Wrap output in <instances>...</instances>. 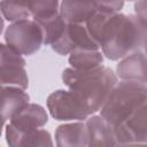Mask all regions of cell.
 Segmentation results:
<instances>
[{
    "label": "cell",
    "instance_id": "obj_1",
    "mask_svg": "<svg viewBox=\"0 0 147 147\" xmlns=\"http://www.w3.org/2000/svg\"><path fill=\"white\" fill-rule=\"evenodd\" d=\"M146 37L145 21L136 15L113 13L102 28L99 45L107 59L117 61L131 53L145 52Z\"/></svg>",
    "mask_w": 147,
    "mask_h": 147
},
{
    "label": "cell",
    "instance_id": "obj_2",
    "mask_svg": "<svg viewBox=\"0 0 147 147\" xmlns=\"http://www.w3.org/2000/svg\"><path fill=\"white\" fill-rule=\"evenodd\" d=\"M64 85L75 92L90 115L98 113L103 106L111 88L117 83L116 74L101 65L90 70L65 68L62 72Z\"/></svg>",
    "mask_w": 147,
    "mask_h": 147
},
{
    "label": "cell",
    "instance_id": "obj_3",
    "mask_svg": "<svg viewBox=\"0 0 147 147\" xmlns=\"http://www.w3.org/2000/svg\"><path fill=\"white\" fill-rule=\"evenodd\" d=\"M147 101L146 83L121 80L117 82L101 107L100 115L111 125L115 126L137 108Z\"/></svg>",
    "mask_w": 147,
    "mask_h": 147
},
{
    "label": "cell",
    "instance_id": "obj_4",
    "mask_svg": "<svg viewBox=\"0 0 147 147\" xmlns=\"http://www.w3.org/2000/svg\"><path fill=\"white\" fill-rule=\"evenodd\" d=\"M5 41L21 55H32L44 45L42 31L33 18L11 22L5 31Z\"/></svg>",
    "mask_w": 147,
    "mask_h": 147
},
{
    "label": "cell",
    "instance_id": "obj_5",
    "mask_svg": "<svg viewBox=\"0 0 147 147\" xmlns=\"http://www.w3.org/2000/svg\"><path fill=\"white\" fill-rule=\"evenodd\" d=\"M48 122V115L45 108L37 103L25 105L11 118L6 126V141L9 146L16 147L18 139L28 132L40 129Z\"/></svg>",
    "mask_w": 147,
    "mask_h": 147
},
{
    "label": "cell",
    "instance_id": "obj_6",
    "mask_svg": "<svg viewBox=\"0 0 147 147\" xmlns=\"http://www.w3.org/2000/svg\"><path fill=\"white\" fill-rule=\"evenodd\" d=\"M47 109L56 121H84L90 114L71 90H56L47 98Z\"/></svg>",
    "mask_w": 147,
    "mask_h": 147
},
{
    "label": "cell",
    "instance_id": "obj_7",
    "mask_svg": "<svg viewBox=\"0 0 147 147\" xmlns=\"http://www.w3.org/2000/svg\"><path fill=\"white\" fill-rule=\"evenodd\" d=\"M114 137L116 146L144 145L147 142V106L137 108L125 119L116 124Z\"/></svg>",
    "mask_w": 147,
    "mask_h": 147
},
{
    "label": "cell",
    "instance_id": "obj_8",
    "mask_svg": "<svg viewBox=\"0 0 147 147\" xmlns=\"http://www.w3.org/2000/svg\"><path fill=\"white\" fill-rule=\"evenodd\" d=\"M25 64V60L20 53L7 44H0V85L26 90L29 77Z\"/></svg>",
    "mask_w": 147,
    "mask_h": 147
},
{
    "label": "cell",
    "instance_id": "obj_9",
    "mask_svg": "<svg viewBox=\"0 0 147 147\" xmlns=\"http://www.w3.org/2000/svg\"><path fill=\"white\" fill-rule=\"evenodd\" d=\"M51 47L60 55H68L75 48L100 49L99 45L88 34L85 23H65L62 32L51 44Z\"/></svg>",
    "mask_w": 147,
    "mask_h": 147
},
{
    "label": "cell",
    "instance_id": "obj_10",
    "mask_svg": "<svg viewBox=\"0 0 147 147\" xmlns=\"http://www.w3.org/2000/svg\"><path fill=\"white\" fill-rule=\"evenodd\" d=\"M116 76L122 80L146 83L147 60L145 52H134L122 57L116 67Z\"/></svg>",
    "mask_w": 147,
    "mask_h": 147
},
{
    "label": "cell",
    "instance_id": "obj_11",
    "mask_svg": "<svg viewBox=\"0 0 147 147\" xmlns=\"http://www.w3.org/2000/svg\"><path fill=\"white\" fill-rule=\"evenodd\" d=\"M55 142L59 147L88 146V131L86 123L77 121L59 125L55 130Z\"/></svg>",
    "mask_w": 147,
    "mask_h": 147
},
{
    "label": "cell",
    "instance_id": "obj_12",
    "mask_svg": "<svg viewBox=\"0 0 147 147\" xmlns=\"http://www.w3.org/2000/svg\"><path fill=\"white\" fill-rule=\"evenodd\" d=\"M30 101L25 90L16 86L0 85V116L10 119Z\"/></svg>",
    "mask_w": 147,
    "mask_h": 147
},
{
    "label": "cell",
    "instance_id": "obj_13",
    "mask_svg": "<svg viewBox=\"0 0 147 147\" xmlns=\"http://www.w3.org/2000/svg\"><path fill=\"white\" fill-rule=\"evenodd\" d=\"M88 146H116L114 127L101 116L92 114L86 118Z\"/></svg>",
    "mask_w": 147,
    "mask_h": 147
},
{
    "label": "cell",
    "instance_id": "obj_14",
    "mask_svg": "<svg viewBox=\"0 0 147 147\" xmlns=\"http://www.w3.org/2000/svg\"><path fill=\"white\" fill-rule=\"evenodd\" d=\"M95 9L92 0H61L59 14L65 23H85Z\"/></svg>",
    "mask_w": 147,
    "mask_h": 147
},
{
    "label": "cell",
    "instance_id": "obj_15",
    "mask_svg": "<svg viewBox=\"0 0 147 147\" xmlns=\"http://www.w3.org/2000/svg\"><path fill=\"white\" fill-rule=\"evenodd\" d=\"M69 64L77 70H90L103 65V54L100 49L75 48L69 53Z\"/></svg>",
    "mask_w": 147,
    "mask_h": 147
},
{
    "label": "cell",
    "instance_id": "obj_16",
    "mask_svg": "<svg viewBox=\"0 0 147 147\" xmlns=\"http://www.w3.org/2000/svg\"><path fill=\"white\" fill-rule=\"evenodd\" d=\"M0 13L9 22H16L31 16L28 0H1Z\"/></svg>",
    "mask_w": 147,
    "mask_h": 147
},
{
    "label": "cell",
    "instance_id": "obj_17",
    "mask_svg": "<svg viewBox=\"0 0 147 147\" xmlns=\"http://www.w3.org/2000/svg\"><path fill=\"white\" fill-rule=\"evenodd\" d=\"M61 0H28L29 9L34 21L48 18L59 14Z\"/></svg>",
    "mask_w": 147,
    "mask_h": 147
},
{
    "label": "cell",
    "instance_id": "obj_18",
    "mask_svg": "<svg viewBox=\"0 0 147 147\" xmlns=\"http://www.w3.org/2000/svg\"><path fill=\"white\" fill-rule=\"evenodd\" d=\"M36 22H38V24L41 28L44 45H51L52 42H54L56 38L60 36V33L62 32V29L65 24V22L61 18L60 14L48 17V18L39 20Z\"/></svg>",
    "mask_w": 147,
    "mask_h": 147
},
{
    "label": "cell",
    "instance_id": "obj_19",
    "mask_svg": "<svg viewBox=\"0 0 147 147\" xmlns=\"http://www.w3.org/2000/svg\"><path fill=\"white\" fill-rule=\"evenodd\" d=\"M26 146H53L51 133L46 130H42L41 127L24 133L18 139L16 147H26Z\"/></svg>",
    "mask_w": 147,
    "mask_h": 147
},
{
    "label": "cell",
    "instance_id": "obj_20",
    "mask_svg": "<svg viewBox=\"0 0 147 147\" xmlns=\"http://www.w3.org/2000/svg\"><path fill=\"white\" fill-rule=\"evenodd\" d=\"M96 9L110 13H119L124 7V0H92Z\"/></svg>",
    "mask_w": 147,
    "mask_h": 147
},
{
    "label": "cell",
    "instance_id": "obj_21",
    "mask_svg": "<svg viewBox=\"0 0 147 147\" xmlns=\"http://www.w3.org/2000/svg\"><path fill=\"white\" fill-rule=\"evenodd\" d=\"M136 16L146 22V0H138L134 5Z\"/></svg>",
    "mask_w": 147,
    "mask_h": 147
},
{
    "label": "cell",
    "instance_id": "obj_22",
    "mask_svg": "<svg viewBox=\"0 0 147 147\" xmlns=\"http://www.w3.org/2000/svg\"><path fill=\"white\" fill-rule=\"evenodd\" d=\"M5 122H6V119L2 116H0V137H1V133H2V127L5 125Z\"/></svg>",
    "mask_w": 147,
    "mask_h": 147
},
{
    "label": "cell",
    "instance_id": "obj_23",
    "mask_svg": "<svg viewBox=\"0 0 147 147\" xmlns=\"http://www.w3.org/2000/svg\"><path fill=\"white\" fill-rule=\"evenodd\" d=\"M3 28H5V22H3V17H2V15L0 13V34H1L2 30H3Z\"/></svg>",
    "mask_w": 147,
    "mask_h": 147
},
{
    "label": "cell",
    "instance_id": "obj_24",
    "mask_svg": "<svg viewBox=\"0 0 147 147\" xmlns=\"http://www.w3.org/2000/svg\"><path fill=\"white\" fill-rule=\"evenodd\" d=\"M129 1H134V0H129Z\"/></svg>",
    "mask_w": 147,
    "mask_h": 147
}]
</instances>
